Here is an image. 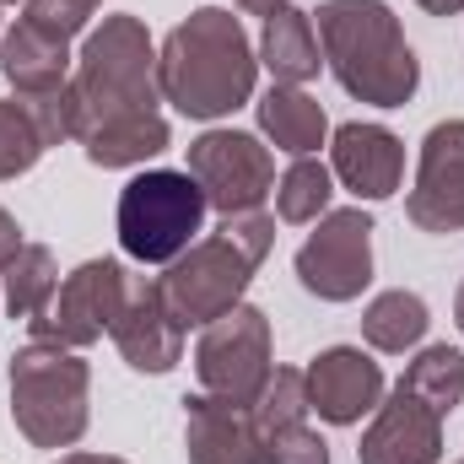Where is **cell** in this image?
<instances>
[{"mask_svg": "<svg viewBox=\"0 0 464 464\" xmlns=\"http://www.w3.org/2000/svg\"><path fill=\"white\" fill-rule=\"evenodd\" d=\"M157 49L146 38V22L114 11L76 54L71 76V140L98 168H135L157 151H168V119L157 114Z\"/></svg>", "mask_w": 464, "mask_h": 464, "instance_id": "obj_1", "label": "cell"}, {"mask_svg": "<svg viewBox=\"0 0 464 464\" xmlns=\"http://www.w3.org/2000/svg\"><path fill=\"white\" fill-rule=\"evenodd\" d=\"M254 44L243 22L222 5L189 11L157 49V87L162 103H173L184 119H222L254 98Z\"/></svg>", "mask_w": 464, "mask_h": 464, "instance_id": "obj_2", "label": "cell"}, {"mask_svg": "<svg viewBox=\"0 0 464 464\" xmlns=\"http://www.w3.org/2000/svg\"><path fill=\"white\" fill-rule=\"evenodd\" d=\"M319 44L324 65L356 103L372 109H405L421 87V65L405 44L400 16L383 0H324L319 11Z\"/></svg>", "mask_w": 464, "mask_h": 464, "instance_id": "obj_3", "label": "cell"}, {"mask_svg": "<svg viewBox=\"0 0 464 464\" xmlns=\"http://www.w3.org/2000/svg\"><path fill=\"white\" fill-rule=\"evenodd\" d=\"M276 243V222L265 211H237V217H222V227L200 243H189L168 276L157 281L162 286V303L173 308V319L189 330V324H211L222 319L227 308L243 303L254 270L265 265Z\"/></svg>", "mask_w": 464, "mask_h": 464, "instance_id": "obj_4", "label": "cell"}, {"mask_svg": "<svg viewBox=\"0 0 464 464\" xmlns=\"http://www.w3.org/2000/svg\"><path fill=\"white\" fill-rule=\"evenodd\" d=\"M92 372L71 346L33 341L11 356V421L33 449H71L87 432Z\"/></svg>", "mask_w": 464, "mask_h": 464, "instance_id": "obj_5", "label": "cell"}, {"mask_svg": "<svg viewBox=\"0 0 464 464\" xmlns=\"http://www.w3.org/2000/svg\"><path fill=\"white\" fill-rule=\"evenodd\" d=\"M206 189L179 168H151L119 195V243L140 265H173L206 222Z\"/></svg>", "mask_w": 464, "mask_h": 464, "instance_id": "obj_6", "label": "cell"}, {"mask_svg": "<svg viewBox=\"0 0 464 464\" xmlns=\"http://www.w3.org/2000/svg\"><path fill=\"white\" fill-rule=\"evenodd\" d=\"M195 372L206 394L248 411L270 378V319L254 303H237L222 319H211L195 346Z\"/></svg>", "mask_w": 464, "mask_h": 464, "instance_id": "obj_7", "label": "cell"}, {"mask_svg": "<svg viewBox=\"0 0 464 464\" xmlns=\"http://www.w3.org/2000/svg\"><path fill=\"white\" fill-rule=\"evenodd\" d=\"M184 173L206 189V206L222 211V217L259 211L265 195L276 189V157L248 130H206L200 140H189V168Z\"/></svg>", "mask_w": 464, "mask_h": 464, "instance_id": "obj_8", "label": "cell"}, {"mask_svg": "<svg viewBox=\"0 0 464 464\" xmlns=\"http://www.w3.org/2000/svg\"><path fill=\"white\" fill-rule=\"evenodd\" d=\"M124 292H130V276L119 259H87L82 270H71L49 303L44 319H33V341H54V346H92L114 330L119 308H124Z\"/></svg>", "mask_w": 464, "mask_h": 464, "instance_id": "obj_9", "label": "cell"}, {"mask_svg": "<svg viewBox=\"0 0 464 464\" xmlns=\"http://www.w3.org/2000/svg\"><path fill=\"white\" fill-rule=\"evenodd\" d=\"M297 281L319 303H351L372 281V217L367 211H324L319 232L297 248Z\"/></svg>", "mask_w": 464, "mask_h": 464, "instance_id": "obj_10", "label": "cell"}, {"mask_svg": "<svg viewBox=\"0 0 464 464\" xmlns=\"http://www.w3.org/2000/svg\"><path fill=\"white\" fill-rule=\"evenodd\" d=\"M405 217L421 232H464V119H443L427 130Z\"/></svg>", "mask_w": 464, "mask_h": 464, "instance_id": "obj_11", "label": "cell"}, {"mask_svg": "<svg viewBox=\"0 0 464 464\" xmlns=\"http://www.w3.org/2000/svg\"><path fill=\"white\" fill-rule=\"evenodd\" d=\"M109 335H114L119 356L135 372H173L184 362V324L162 303V286L157 281H130L124 308H119Z\"/></svg>", "mask_w": 464, "mask_h": 464, "instance_id": "obj_12", "label": "cell"}, {"mask_svg": "<svg viewBox=\"0 0 464 464\" xmlns=\"http://www.w3.org/2000/svg\"><path fill=\"white\" fill-rule=\"evenodd\" d=\"M308 378V411H319L330 427H351L383 400V367L356 346H330L314 356Z\"/></svg>", "mask_w": 464, "mask_h": 464, "instance_id": "obj_13", "label": "cell"}, {"mask_svg": "<svg viewBox=\"0 0 464 464\" xmlns=\"http://www.w3.org/2000/svg\"><path fill=\"white\" fill-rule=\"evenodd\" d=\"M362 464H438L443 459V416L427 411L416 394L394 389L378 400V416L356 449Z\"/></svg>", "mask_w": 464, "mask_h": 464, "instance_id": "obj_14", "label": "cell"}, {"mask_svg": "<svg viewBox=\"0 0 464 464\" xmlns=\"http://www.w3.org/2000/svg\"><path fill=\"white\" fill-rule=\"evenodd\" d=\"M330 173L346 184L356 200H389L405 179V146L383 124H341L330 146Z\"/></svg>", "mask_w": 464, "mask_h": 464, "instance_id": "obj_15", "label": "cell"}, {"mask_svg": "<svg viewBox=\"0 0 464 464\" xmlns=\"http://www.w3.org/2000/svg\"><path fill=\"white\" fill-rule=\"evenodd\" d=\"M184 454L189 464H265V443L243 405L195 394L184 400Z\"/></svg>", "mask_w": 464, "mask_h": 464, "instance_id": "obj_16", "label": "cell"}, {"mask_svg": "<svg viewBox=\"0 0 464 464\" xmlns=\"http://www.w3.org/2000/svg\"><path fill=\"white\" fill-rule=\"evenodd\" d=\"M0 71L16 92H54L71 82V38H54L16 16V27L0 38Z\"/></svg>", "mask_w": 464, "mask_h": 464, "instance_id": "obj_17", "label": "cell"}, {"mask_svg": "<svg viewBox=\"0 0 464 464\" xmlns=\"http://www.w3.org/2000/svg\"><path fill=\"white\" fill-rule=\"evenodd\" d=\"M259 65L276 76V87H303L319 76V33H314V16L297 11V5H281L265 16V33H259Z\"/></svg>", "mask_w": 464, "mask_h": 464, "instance_id": "obj_18", "label": "cell"}, {"mask_svg": "<svg viewBox=\"0 0 464 464\" xmlns=\"http://www.w3.org/2000/svg\"><path fill=\"white\" fill-rule=\"evenodd\" d=\"M259 130L276 140V151L286 157H314L330 135V119H324V103L308 98L303 87H270L259 98Z\"/></svg>", "mask_w": 464, "mask_h": 464, "instance_id": "obj_19", "label": "cell"}, {"mask_svg": "<svg viewBox=\"0 0 464 464\" xmlns=\"http://www.w3.org/2000/svg\"><path fill=\"white\" fill-rule=\"evenodd\" d=\"M0 276H5V314H11V319L33 324V319L49 314V303H54V292H60L54 248H44V243H22L16 259H11Z\"/></svg>", "mask_w": 464, "mask_h": 464, "instance_id": "obj_20", "label": "cell"}, {"mask_svg": "<svg viewBox=\"0 0 464 464\" xmlns=\"http://www.w3.org/2000/svg\"><path fill=\"white\" fill-rule=\"evenodd\" d=\"M427 324H432V319H427V303H421L416 292H405V286L378 292V297L367 303V314H362V335H367V346L389 351V356L421 346Z\"/></svg>", "mask_w": 464, "mask_h": 464, "instance_id": "obj_21", "label": "cell"}, {"mask_svg": "<svg viewBox=\"0 0 464 464\" xmlns=\"http://www.w3.org/2000/svg\"><path fill=\"white\" fill-rule=\"evenodd\" d=\"M400 389H405V394H416V400H421L427 411H438V416L459 411V405H464V351L427 346L411 367H405Z\"/></svg>", "mask_w": 464, "mask_h": 464, "instance_id": "obj_22", "label": "cell"}, {"mask_svg": "<svg viewBox=\"0 0 464 464\" xmlns=\"http://www.w3.org/2000/svg\"><path fill=\"white\" fill-rule=\"evenodd\" d=\"M330 195H335V173L319 157H297L276 184V217L292 227H308L330 211Z\"/></svg>", "mask_w": 464, "mask_h": 464, "instance_id": "obj_23", "label": "cell"}, {"mask_svg": "<svg viewBox=\"0 0 464 464\" xmlns=\"http://www.w3.org/2000/svg\"><path fill=\"white\" fill-rule=\"evenodd\" d=\"M248 416H254L259 443H265L270 432L303 427V421H308V378H303L297 367H270V378H265L259 400L248 405Z\"/></svg>", "mask_w": 464, "mask_h": 464, "instance_id": "obj_24", "label": "cell"}, {"mask_svg": "<svg viewBox=\"0 0 464 464\" xmlns=\"http://www.w3.org/2000/svg\"><path fill=\"white\" fill-rule=\"evenodd\" d=\"M49 151L44 124L22 98H0V179H22L27 168H38V157Z\"/></svg>", "mask_w": 464, "mask_h": 464, "instance_id": "obj_25", "label": "cell"}, {"mask_svg": "<svg viewBox=\"0 0 464 464\" xmlns=\"http://www.w3.org/2000/svg\"><path fill=\"white\" fill-rule=\"evenodd\" d=\"M265 464H330V443L303 421V427H286V432L265 438Z\"/></svg>", "mask_w": 464, "mask_h": 464, "instance_id": "obj_26", "label": "cell"}, {"mask_svg": "<svg viewBox=\"0 0 464 464\" xmlns=\"http://www.w3.org/2000/svg\"><path fill=\"white\" fill-rule=\"evenodd\" d=\"M92 5H98V0H27V11H22V16H27L33 27L54 33V38H76V33L87 27Z\"/></svg>", "mask_w": 464, "mask_h": 464, "instance_id": "obj_27", "label": "cell"}, {"mask_svg": "<svg viewBox=\"0 0 464 464\" xmlns=\"http://www.w3.org/2000/svg\"><path fill=\"white\" fill-rule=\"evenodd\" d=\"M16 248H22V227H16V217L0 206V270L16 259Z\"/></svg>", "mask_w": 464, "mask_h": 464, "instance_id": "obj_28", "label": "cell"}, {"mask_svg": "<svg viewBox=\"0 0 464 464\" xmlns=\"http://www.w3.org/2000/svg\"><path fill=\"white\" fill-rule=\"evenodd\" d=\"M54 464H124V459H114V454H60Z\"/></svg>", "mask_w": 464, "mask_h": 464, "instance_id": "obj_29", "label": "cell"}, {"mask_svg": "<svg viewBox=\"0 0 464 464\" xmlns=\"http://www.w3.org/2000/svg\"><path fill=\"white\" fill-rule=\"evenodd\" d=\"M421 11H432V16H454V11H464V0H416Z\"/></svg>", "mask_w": 464, "mask_h": 464, "instance_id": "obj_30", "label": "cell"}, {"mask_svg": "<svg viewBox=\"0 0 464 464\" xmlns=\"http://www.w3.org/2000/svg\"><path fill=\"white\" fill-rule=\"evenodd\" d=\"M243 11H254V16H270V11H281V5H292V0H237Z\"/></svg>", "mask_w": 464, "mask_h": 464, "instance_id": "obj_31", "label": "cell"}, {"mask_svg": "<svg viewBox=\"0 0 464 464\" xmlns=\"http://www.w3.org/2000/svg\"><path fill=\"white\" fill-rule=\"evenodd\" d=\"M454 324L464 330V281H459V297H454Z\"/></svg>", "mask_w": 464, "mask_h": 464, "instance_id": "obj_32", "label": "cell"}, {"mask_svg": "<svg viewBox=\"0 0 464 464\" xmlns=\"http://www.w3.org/2000/svg\"><path fill=\"white\" fill-rule=\"evenodd\" d=\"M0 5H11V0H0ZM22 5H27V0H22Z\"/></svg>", "mask_w": 464, "mask_h": 464, "instance_id": "obj_33", "label": "cell"}]
</instances>
